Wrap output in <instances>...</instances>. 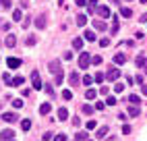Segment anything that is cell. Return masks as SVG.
Masks as SVG:
<instances>
[{
    "label": "cell",
    "mask_w": 147,
    "mask_h": 141,
    "mask_svg": "<svg viewBox=\"0 0 147 141\" xmlns=\"http://www.w3.org/2000/svg\"><path fill=\"white\" fill-rule=\"evenodd\" d=\"M25 44H27V46H33V44H35V37H33V35H29V37L25 39Z\"/></svg>",
    "instance_id": "obj_38"
},
{
    "label": "cell",
    "mask_w": 147,
    "mask_h": 141,
    "mask_svg": "<svg viewBox=\"0 0 147 141\" xmlns=\"http://www.w3.org/2000/svg\"><path fill=\"white\" fill-rule=\"evenodd\" d=\"M85 127H87V129H95V120H87Z\"/></svg>",
    "instance_id": "obj_41"
},
{
    "label": "cell",
    "mask_w": 147,
    "mask_h": 141,
    "mask_svg": "<svg viewBox=\"0 0 147 141\" xmlns=\"http://www.w3.org/2000/svg\"><path fill=\"white\" fill-rule=\"evenodd\" d=\"M91 83H93V77L91 75H85L83 77V85H91Z\"/></svg>",
    "instance_id": "obj_29"
},
{
    "label": "cell",
    "mask_w": 147,
    "mask_h": 141,
    "mask_svg": "<svg viewBox=\"0 0 147 141\" xmlns=\"http://www.w3.org/2000/svg\"><path fill=\"white\" fill-rule=\"evenodd\" d=\"M50 110H52V104H50V102H44V104L40 106V114L46 116V114H50Z\"/></svg>",
    "instance_id": "obj_9"
},
{
    "label": "cell",
    "mask_w": 147,
    "mask_h": 141,
    "mask_svg": "<svg viewBox=\"0 0 147 141\" xmlns=\"http://www.w3.org/2000/svg\"><path fill=\"white\" fill-rule=\"evenodd\" d=\"M129 102H131L133 106H139V104H141V98L137 96V94H131V96H129Z\"/></svg>",
    "instance_id": "obj_14"
},
{
    "label": "cell",
    "mask_w": 147,
    "mask_h": 141,
    "mask_svg": "<svg viewBox=\"0 0 147 141\" xmlns=\"http://www.w3.org/2000/svg\"><path fill=\"white\" fill-rule=\"evenodd\" d=\"M91 62L93 64H102V56H91Z\"/></svg>",
    "instance_id": "obj_39"
},
{
    "label": "cell",
    "mask_w": 147,
    "mask_h": 141,
    "mask_svg": "<svg viewBox=\"0 0 147 141\" xmlns=\"http://www.w3.org/2000/svg\"><path fill=\"white\" fill-rule=\"evenodd\" d=\"M68 81H71L73 85H77V83H79V75H77V73H71V77H68Z\"/></svg>",
    "instance_id": "obj_27"
},
{
    "label": "cell",
    "mask_w": 147,
    "mask_h": 141,
    "mask_svg": "<svg viewBox=\"0 0 147 141\" xmlns=\"http://www.w3.org/2000/svg\"><path fill=\"white\" fill-rule=\"evenodd\" d=\"M54 141H66V135L64 133H58V135H54Z\"/></svg>",
    "instance_id": "obj_34"
},
{
    "label": "cell",
    "mask_w": 147,
    "mask_h": 141,
    "mask_svg": "<svg viewBox=\"0 0 147 141\" xmlns=\"http://www.w3.org/2000/svg\"><path fill=\"white\" fill-rule=\"evenodd\" d=\"M4 44H6L8 48H13V46L17 44V37H15L13 33H11V35H6V39H4Z\"/></svg>",
    "instance_id": "obj_12"
},
{
    "label": "cell",
    "mask_w": 147,
    "mask_h": 141,
    "mask_svg": "<svg viewBox=\"0 0 147 141\" xmlns=\"http://www.w3.org/2000/svg\"><path fill=\"white\" fill-rule=\"evenodd\" d=\"M35 27H37V29H44V27H46V17H44V15L35 19Z\"/></svg>",
    "instance_id": "obj_13"
},
{
    "label": "cell",
    "mask_w": 147,
    "mask_h": 141,
    "mask_svg": "<svg viewBox=\"0 0 147 141\" xmlns=\"http://www.w3.org/2000/svg\"><path fill=\"white\" fill-rule=\"evenodd\" d=\"M83 112H85V114H91V112H93V106L85 104V106H83Z\"/></svg>",
    "instance_id": "obj_36"
},
{
    "label": "cell",
    "mask_w": 147,
    "mask_h": 141,
    "mask_svg": "<svg viewBox=\"0 0 147 141\" xmlns=\"http://www.w3.org/2000/svg\"><path fill=\"white\" fill-rule=\"evenodd\" d=\"M68 118V110L66 108H58V120H66Z\"/></svg>",
    "instance_id": "obj_15"
},
{
    "label": "cell",
    "mask_w": 147,
    "mask_h": 141,
    "mask_svg": "<svg viewBox=\"0 0 147 141\" xmlns=\"http://www.w3.org/2000/svg\"><path fill=\"white\" fill-rule=\"evenodd\" d=\"M21 129H23V131H29V129H31V120H29V118H23V120H21Z\"/></svg>",
    "instance_id": "obj_20"
},
{
    "label": "cell",
    "mask_w": 147,
    "mask_h": 141,
    "mask_svg": "<svg viewBox=\"0 0 147 141\" xmlns=\"http://www.w3.org/2000/svg\"><path fill=\"white\" fill-rule=\"evenodd\" d=\"M104 106H106L104 102H97V104H95V110H104Z\"/></svg>",
    "instance_id": "obj_45"
},
{
    "label": "cell",
    "mask_w": 147,
    "mask_h": 141,
    "mask_svg": "<svg viewBox=\"0 0 147 141\" xmlns=\"http://www.w3.org/2000/svg\"><path fill=\"white\" fill-rule=\"evenodd\" d=\"M139 112H141L139 106H131L129 108V116H139Z\"/></svg>",
    "instance_id": "obj_22"
},
{
    "label": "cell",
    "mask_w": 147,
    "mask_h": 141,
    "mask_svg": "<svg viewBox=\"0 0 147 141\" xmlns=\"http://www.w3.org/2000/svg\"><path fill=\"white\" fill-rule=\"evenodd\" d=\"M75 4H77V6H85V4H87V0H77Z\"/></svg>",
    "instance_id": "obj_47"
},
{
    "label": "cell",
    "mask_w": 147,
    "mask_h": 141,
    "mask_svg": "<svg viewBox=\"0 0 147 141\" xmlns=\"http://www.w3.org/2000/svg\"><path fill=\"white\" fill-rule=\"evenodd\" d=\"M114 62H116V64H124V62H126V56H124L122 52L114 54Z\"/></svg>",
    "instance_id": "obj_11"
},
{
    "label": "cell",
    "mask_w": 147,
    "mask_h": 141,
    "mask_svg": "<svg viewBox=\"0 0 147 141\" xmlns=\"http://www.w3.org/2000/svg\"><path fill=\"white\" fill-rule=\"evenodd\" d=\"M97 15H100L102 19H108L110 17V8L108 6H97Z\"/></svg>",
    "instance_id": "obj_8"
},
{
    "label": "cell",
    "mask_w": 147,
    "mask_h": 141,
    "mask_svg": "<svg viewBox=\"0 0 147 141\" xmlns=\"http://www.w3.org/2000/svg\"><path fill=\"white\" fill-rule=\"evenodd\" d=\"M0 2H2L4 8H11V0H0Z\"/></svg>",
    "instance_id": "obj_42"
},
{
    "label": "cell",
    "mask_w": 147,
    "mask_h": 141,
    "mask_svg": "<svg viewBox=\"0 0 147 141\" xmlns=\"http://www.w3.org/2000/svg\"><path fill=\"white\" fill-rule=\"evenodd\" d=\"M13 137H15V133L11 129H4L2 133H0V139H2V141H13Z\"/></svg>",
    "instance_id": "obj_6"
},
{
    "label": "cell",
    "mask_w": 147,
    "mask_h": 141,
    "mask_svg": "<svg viewBox=\"0 0 147 141\" xmlns=\"http://www.w3.org/2000/svg\"><path fill=\"white\" fill-rule=\"evenodd\" d=\"M73 48H75V50H81V48H83V39H81V37H75V39H73Z\"/></svg>",
    "instance_id": "obj_18"
},
{
    "label": "cell",
    "mask_w": 147,
    "mask_h": 141,
    "mask_svg": "<svg viewBox=\"0 0 147 141\" xmlns=\"http://www.w3.org/2000/svg\"><path fill=\"white\" fill-rule=\"evenodd\" d=\"M2 81H4V83H8V85H13V77L8 75V73H4V75H2Z\"/></svg>",
    "instance_id": "obj_28"
},
{
    "label": "cell",
    "mask_w": 147,
    "mask_h": 141,
    "mask_svg": "<svg viewBox=\"0 0 147 141\" xmlns=\"http://www.w3.org/2000/svg\"><path fill=\"white\" fill-rule=\"evenodd\" d=\"M50 139H54L52 133H44V141H50Z\"/></svg>",
    "instance_id": "obj_46"
},
{
    "label": "cell",
    "mask_w": 147,
    "mask_h": 141,
    "mask_svg": "<svg viewBox=\"0 0 147 141\" xmlns=\"http://www.w3.org/2000/svg\"><path fill=\"white\" fill-rule=\"evenodd\" d=\"M23 83H25V79H23L21 75H19V77H15V79H13V87H19V85H23Z\"/></svg>",
    "instance_id": "obj_21"
},
{
    "label": "cell",
    "mask_w": 147,
    "mask_h": 141,
    "mask_svg": "<svg viewBox=\"0 0 147 141\" xmlns=\"http://www.w3.org/2000/svg\"><path fill=\"white\" fill-rule=\"evenodd\" d=\"M114 92H116V94H122V92H124V85H122V83H116V85H114Z\"/></svg>",
    "instance_id": "obj_33"
},
{
    "label": "cell",
    "mask_w": 147,
    "mask_h": 141,
    "mask_svg": "<svg viewBox=\"0 0 147 141\" xmlns=\"http://www.w3.org/2000/svg\"><path fill=\"white\" fill-rule=\"evenodd\" d=\"M114 19V23H112V33H116L118 31V17H112Z\"/></svg>",
    "instance_id": "obj_31"
},
{
    "label": "cell",
    "mask_w": 147,
    "mask_h": 141,
    "mask_svg": "<svg viewBox=\"0 0 147 141\" xmlns=\"http://www.w3.org/2000/svg\"><path fill=\"white\" fill-rule=\"evenodd\" d=\"M85 23H87V17H85V15H77V25L83 27Z\"/></svg>",
    "instance_id": "obj_24"
},
{
    "label": "cell",
    "mask_w": 147,
    "mask_h": 141,
    "mask_svg": "<svg viewBox=\"0 0 147 141\" xmlns=\"http://www.w3.org/2000/svg\"><path fill=\"white\" fill-rule=\"evenodd\" d=\"M13 106H15V108H23V100H19V98L13 100Z\"/></svg>",
    "instance_id": "obj_37"
},
{
    "label": "cell",
    "mask_w": 147,
    "mask_h": 141,
    "mask_svg": "<svg viewBox=\"0 0 147 141\" xmlns=\"http://www.w3.org/2000/svg\"><path fill=\"white\" fill-rule=\"evenodd\" d=\"M31 83H33V89H42V87H44L42 77H40V73H37V70H33V73H31Z\"/></svg>",
    "instance_id": "obj_3"
},
{
    "label": "cell",
    "mask_w": 147,
    "mask_h": 141,
    "mask_svg": "<svg viewBox=\"0 0 147 141\" xmlns=\"http://www.w3.org/2000/svg\"><path fill=\"white\" fill-rule=\"evenodd\" d=\"M95 96H97L95 89H87V92H85V98H87V100H93Z\"/></svg>",
    "instance_id": "obj_26"
},
{
    "label": "cell",
    "mask_w": 147,
    "mask_h": 141,
    "mask_svg": "<svg viewBox=\"0 0 147 141\" xmlns=\"http://www.w3.org/2000/svg\"><path fill=\"white\" fill-rule=\"evenodd\" d=\"M120 15H122V17H131V15H133V11H131L129 6H122V8H120Z\"/></svg>",
    "instance_id": "obj_25"
},
{
    "label": "cell",
    "mask_w": 147,
    "mask_h": 141,
    "mask_svg": "<svg viewBox=\"0 0 147 141\" xmlns=\"http://www.w3.org/2000/svg\"><path fill=\"white\" fill-rule=\"evenodd\" d=\"M108 44H110V39H108V37H102V39H100V46H102V48H106Z\"/></svg>",
    "instance_id": "obj_40"
},
{
    "label": "cell",
    "mask_w": 147,
    "mask_h": 141,
    "mask_svg": "<svg viewBox=\"0 0 147 141\" xmlns=\"http://www.w3.org/2000/svg\"><path fill=\"white\" fill-rule=\"evenodd\" d=\"M93 81H95V83H102V81H104V75H102V73H95Z\"/></svg>",
    "instance_id": "obj_35"
},
{
    "label": "cell",
    "mask_w": 147,
    "mask_h": 141,
    "mask_svg": "<svg viewBox=\"0 0 147 141\" xmlns=\"http://www.w3.org/2000/svg\"><path fill=\"white\" fill-rule=\"evenodd\" d=\"M106 104H108V106H114V104H118V102H116V98H114V96H108Z\"/></svg>",
    "instance_id": "obj_32"
},
{
    "label": "cell",
    "mask_w": 147,
    "mask_h": 141,
    "mask_svg": "<svg viewBox=\"0 0 147 141\" xmlns=\"http://www.w3.org/2000/svg\"><path fill=\"white\" fill-rule=\"evenodd\" d=\"M6 64L11 66V68H19V66H21V60H19V58H13V56H11V58L6 60Z\"/></svg>",
    "instance_id": "obj_10"
},
{
    "label": "cell",
    "mask_w": 147,
    "mask_h": 141,
    "mask_svg": "<svg viewBox=\"0 0 147 141\" xmlns=\"http://www.w3.org/2000/svg\"><path fill=\"white\" fill-rule=\"evenodd\" d=\"M106 133H108V127H100V129H97V133H95V137L97 139H104Z\"/></svg>",
    "instance_id": "obj_16"
},
{
    "label": "cell",
    "mask_w": 147,
    "mask_h": 141,
    "mask_svg": "<svg viewBox=\"0 0 147 141\" xmlns=\"http://www.w3.org/2000/svg\"><path fill=\"white\" fill-rule=\"evenodd\" d=\"M91 64V56H89V52H81V56H79V68H87Z\"/></svg>",
    "instance_id": "obj_2"
},
{
    "label": "cell",
    "mask_w": 147,
    "mask_h": 141,
    "mask_svg": "<svg viewBox=\"0 0 147 141\" xmlns=\"http://www.w3.org/2000/svg\"><path fill=\"white\" fill-rule=\"evenodd\" d=\"M108 92H110L108 87H102V89H100V94H102V96H108Z\"/></svg>",
    "instance_id": "obj_48"
},
{
    "label": "cell",
    "mask_w": 147,
    "mask_h": 141,
    "mask_svg": "<svg viewBox=\"0 0 147 141\" xmlns=\"http://www.w3.org/2000/svg\"><path fill=\"white\" fill-rule=\"evenodd\" d=\"M21 19H23V13L19 11V8H17V11H13V21H17V23H19Z\"/></svg>",
    "instance_id": "obj_23"
},
{
    "label": "cell",
    "mask_w": 147,
    "mask_h": 141,
    "mask_svg": "<svg viewBox=\"0 0 147 141\" xmlns=\"http://www.w3.org/2000/svg\"><path fill=\"white\" fill-rule=\"evenodd\" d=\"M50 73H54V83H56V85H60V83H62V79H64L62 68H60V60H52V62H50Z\"/></svg>",
    "instance_id": "obj_1"
},
{
    "label": "cell",
    "mask_w": 147,
    "mask_h": 141,
    "mask_svg": "<svg viewBox=\"0 0 147 141\" xmlns=\"http://www.w3.org/2000/svg\"><path fill=\"white\" fill-rule=\"evenodd\" d=\"M13 141H15V139H13Z\"/></svg>",
    "instance_id": "obj_51"
},
{
    "label": "cell",
    "mask_w": 147,
    "mask_h": 141,
    "mask_svg": "<svg viewBox=\"0 0 147 141\" xmlns=\"http://www.w3.org/2000/svg\"><path fill=\"white\" fill-rule=\"evenodd\" d=\"M85 39H87V42H95V31L87 29V31H85Z\"/></svg>",
    "instance_id": "obj_17"
},
{
    "label": "cell",
    "mask_w": 147,
    "mask_h": 141,
    "mask_svg": "<svg viewBox=\"0 0 147 141\" xmlns=\"http://www.w3.org/2000/svg\"><path fill=\"white\" fill-rule=\"evenodd\" d=\"M17 118H19V116H17L15 112H4V114H2V120H4V123H15Z\"/></svg>",
    "instance_id": "obj_7"
},
{
    "label": "cell",
    "mask_w": 147,
    "mask_h": 141,
    "mask_svg": "<svg viewBox=\"0 0 147 141\" xmlns=\"http://www.w3.org/2000/svg\"><path fill=\"white\" fill-rule=\"evenodd\" d=\"M135 62H137V66H139V68H143V70H145V75H147V58H145L143 54H139Z\"/></svg>",
    "instance_id": "obj_5"
},
{
    "label": "cell",
    "mask_w": 147,
    "mask_h": 141,
    "mask_svg": "<svg viewBox=\"0 0 147 141\" xmlns=\"http://www.w3.org/2000/svg\"><path fill=\"white\" fill-rule=\"evenodd\" d=\"M141 92H143V96H147V85H141Z\"/></svg>",
    "instance_id": "obj_50"
},
{
    "label": "cell",
    "mask_w": 147,
    "mask_h": 141,
    "mask_svg": "<svg viewBox=\"0 0 147 141\" xmlns=\"http://www.w3.org/2000/svg\"><path fill=\"white\" fill-rule=\"evenodd\" d=\"M77 139H85V141H87V133H79V135H77Z\"/></svg>",
    "instance_id": "obj_49"
},
{
    "label": "cell",
    "mask_w": 147,
    "mask_h": 141,
    "mask_svg": "<svg viewBox=\"0 0 147 141\" xmlns=\"http://www.w3.org/2000/svg\"><path fill=\"white\" fill-rule=\"evenodd\" d=\"M64 60H73V52H64Z\"/></svg>",
    "instance_id": "obj_44"
},
{
    "label": "cell",
    "mask_w": 147,
    "mask_h": 141,
    "mask_svg": "<svg viewBox=\"0 0 147 141\" xmlns=\"http://www.w3.org/2000/svg\"><path fill=\"white\" fill-rule=\"evenodd\" d=\"M122 133H124V135H129V133H131V127H129V125H124V127H122Z\"/></svg>",
    "instance_id": "obj_43"
},
{
    "label": "cell",
    "mask_w": 147,
    "mask_h": 141,
    "mask_svg": "<svg viewBox=\"0 0 147 141\" xmlns=\"http://www.w3.org/2000/svg\"><path fill=\"white\" fill-rule=\"evenodd\" d=\"M62 98H64V100H73V92H71V89H64V92H62Z\"/></svg>",
    "instance_id": "obj_30"
},
{
    "label": "cell",
    "mask_w": 147,
    "mask_h": 141,
    "mask_svg": "<svg viewBox=\"0 0 147 141\" xmlns=\"http://www.w3.org/2000/svg\"><path fill=\"white\" fill-rule=\"evenodd\" d=\"M93 27L97 29V31H106V23L104 21H93Z\"/></svg>",
    "instance_id": "obj_19"
},
{
    "label": "cell",
    "mask_w": 147,
    "mask_h": 141,
    "mask_svg": "<svg viewBox=\"0 0 147 141\" xmlns=\"http://www.w3.org/2000/svg\"><path fill=\"white\" fill-rule=\"evenodd\" d=\"M118 77H120V70L118 68H110L106 73V79H110V81H118Z\"/></svg>",
    "instance_id": "obj_4"
}]
</instances>
